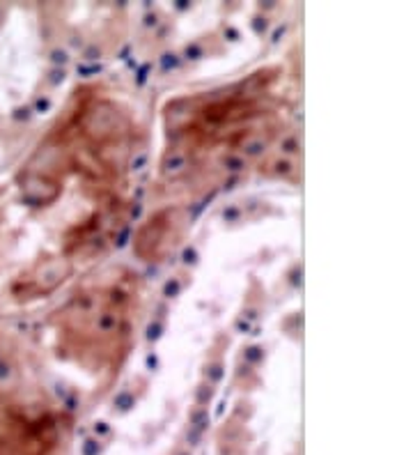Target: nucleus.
I'll list each match as a JSON object with an SVG mask.
<instances>
[{
    "mask_svg": "<svg viewBox=\"0 0 413 455\" xmlns=\"http://www.w3.org/2000/svg\"><path fill=\"white\" fill-rule=\"evenodd\" d=\"M60 427L49 411H30L0 391V455H53Z\"/></svg>",
    "mask_w": 413,
    "mask_h": 455,
    "instance_id": "nucleus-1",
    "label": "nucleus"
}]
</instances>
